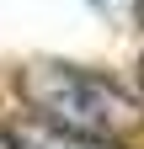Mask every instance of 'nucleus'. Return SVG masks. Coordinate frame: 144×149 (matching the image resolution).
Instances as JSON below:
<instances>
[{"label":"nucleus","mask_w":144,"mask_h":149,"mask_svg":"<svg viewBox=\"0 0 144 149\" xmlns=\"http://www.w3.org/2000/svg\"><path fill=\"white\" fill-rule=\"evenodd\" d=\"M16 91L32 107V117L48 128L101 144H123L144 128V96L117 85L112 74L85 69V64H59V59H32L16 69Z\"/></svg>","instance_id":"1"},{"label":"nucleus","mask_w":144,"mask_h":149,"mask_svg":"<svg viewBox=\"0 0 144 149\" xmlns=\"http://www.w3.org/2000/svg\"><path fill=\"white\" fill-rule=\"evenodd\" d=\"M6 133H11L16 149H117V144H101V139H80V133H64V128H48L38 117L6 123Z\"/></svg>","instance_id":"2"},{"label":"nucleus","mask_w":144,"mask_h":149,"mask_svg":"<svg viewBox=\"0 0 144 149\" xmlns=\"http://www.w3.org/2000/svg\"><path fill=\"white\" fill-rule=\"evenodd\" d=\"M139 96H144V59H139Z\"/></svg>","instance_id":"3"},{"label":"nucleus","mask_w":144,"mask_h":149,"mask_svg":"<svg viewBox=\"0 0 144 149\" xmlns=\"http://www.w3.org/2000/svg\"><path fill=\"white\" fill-rule=\"evenodd\" d=\"M139 22H144V0H139Z\"/></svg>","instance_id":"4"},{"label":"nucleus","mask_w":144,"mask_h":149,"mask_svg":"<svg viewBox=\"0 0 144 149\" xmlns=\"http://www.w3.org/2000/svg\"><path fill=\"white\" fill-rule=\"evenodd\" d=\"M96 6H112V0H96Z\"/></svg>","instance_id":"5"}]
</instances>
